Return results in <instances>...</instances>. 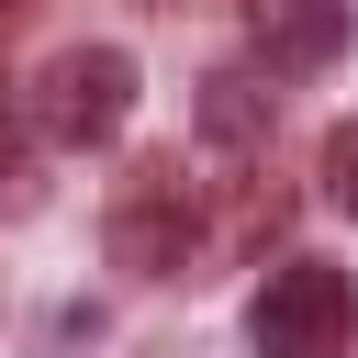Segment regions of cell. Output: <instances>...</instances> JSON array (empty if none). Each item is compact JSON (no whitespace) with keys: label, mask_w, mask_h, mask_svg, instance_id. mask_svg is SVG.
Masks as SVG:
<instances>
[{"label":"cell","mask_w":358,"mask_h":358,"mask_svg":"<svg viewBox=\"0 0 358 358\" xmlns=\"http://www.w3.org/2000/svg\"><path fill=\"white\" fill-rule=\"evenodd\" d=\"M313 168H324V201H336V213H358V123H336Z\"/></svg>","instance_id":"8992f818"},{"label":"cell","mask_w":358,"mask_h":358,"mask_svg":"<svg viewBox=\"0 0 358 358\" xmlns=\"http://www.w3.org/2000/svg\"><path fill=\"white\" fill-rule=\"evenodd\" d=\"M0 179H11V112H0Z\"/></svg>","instance_id":"52a82bcc"},{"label":"cell","mask_w":358,"mask_h":358,"mask_svg":"<svg viewBox=\"0 0 358 358\" xmlns=\"http://www.w3.org/2000/svg\"><path fill=\"white\" fill-rule=\"evenodd\" d=\"M0 11H22V0H0Z\"/></svg>","instance_id":"ba28073f"},{"label":"cell","mask_w":358,"mask_h":358,"mask_svg":"<svg viewBox=\"0 0 358 358\" xmlns=\"http://www.w3.org/2000/svg\"><path fill=\"white\" fill-rule=\"evenodd\" d=\"M123 112H134V56H123V45H67V56H45L34 90H22V123H34L45 145H67V157L112 145Z\"/></svg>","instance_id":"6da1fadb"},{"label":"cell","mask_w":358,"mask_h":358,"mask_svg":"<svg viewBox=\"0 0 358 358\" xmlns=\"http://www.w3.org/2000/svg\"><path fill=\"white\" fill-rule=\"evenodd\" d=\"M201 145L257 157V145H268V90H257V78H201Z\"/></svg>","instance_id":"5b68a950"},{"label":"cell","mask_w":358,"mask_h":358,"mask_svg":"<svg viewBox=\"0 0 358 358\" xmlns=\"http://www.w3.org/2000/svg\"><path fill=\"white\" fill-rule=\"evenodd\" d=\"M246 45L268 56V78H313L358 45V11L347 0H246Z\"/></svg>","instance_id":"277c9868"},{"label":"cell","mask_w":358,"mask_h":358,"mask_svg":"<svg viewBox=\"0 0 358 358\" xmlns=\"http://www.w3.org/2000/svg\"><path fill=\"white\" fill-rule=\"evenodd\" d=\"M190 246H201V224H190L179 157H145V168L123 179V201H112V268H134V280H179Z\"/></svg>","instance_id":"3957f363"},{"label":"cell","mask_w":358,"mask_h":358,"mask_svg":"<svg viewBox=\"0 0 358 358\" xmlns=\"http://www.w3.org/2000/svg\"><path fill=\"white\" fill-rule=\"evenodd\" d=\"M246 336H257V358H347L358 347V280L324 257H280L246 302Z\"/></svg>","instance_id":"7a4b0ae2"}]
</instances>
